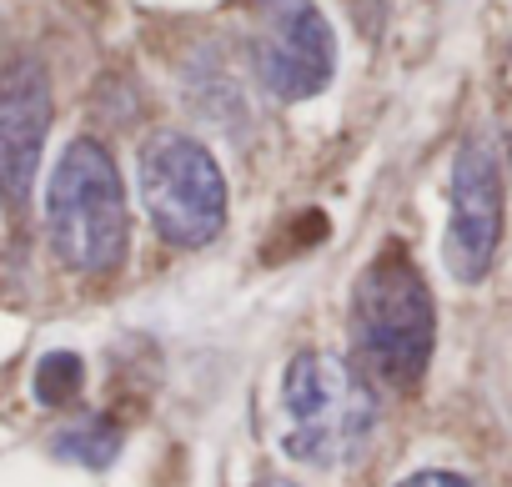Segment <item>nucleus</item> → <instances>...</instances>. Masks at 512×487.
<instances>
[{
	"instance_id": "nucleus-1",
	"label": "nucleus",
	"mask_w": 512,
	"mask_h": 487,
	"mask_svg": "<svg viewBox=\"0 0 512 487\" xmlns=\"http://www.w3.org/2000/svg\"><path fill=\"white\" fill-rule=\"evenodd\" d=\"M437 342V307L417 262L387 247L352 292V352L367 382L412 392L427 377Z\"/></svg>"
},
{
	"instance_id": "nucleus-2",
	"label": "nucleus",
	"mask_w": 512,
	"mask_h": 487,
	"mask_svg": "<svg viewBox=\"0 0 512 487\" xmlns=\"http://www.w3.org/2000/svg\"><path fill=\"white\" fill-rule=\"evenodd\" d=\"M377 427L372 382L332 352H297L282 372V447L307 467L352 462Z\"/></svg>"
},
{
	"instance_id": "nucleus-3",
	"label": "nucleus",
	"mask_w": 512,
	"mask_h": 487,
	"mask_svg": "<svg viewBox=\"0 0 512 487\" xmlns=\"http://www.w3.org/2000/svg\"><path fill=\"white\" fill-rule=\"evenodd\" d=\"M51 247L76 272H111L126 252V191L101 141H71L46 186Z\"/></svg>"
},
{
	"instance_id": "nucleus-4",
	"label": "nucleus",
	"mask_w": 512,
	"mask_h": 487,
	"mask_svg": "<svg viewBox=\"0 0 512 487\" xmlns=\"http://www.w3.org/2000/svg\"><path fill=\"white\" fill-rule=\"evenodd\" d=\"M141 196L156 231L176 247H206L226 226L221 166L201 141L181 131H156L141 146Z\"/></svg>"
},
{
	"instance_id": "nucleus-5",
	"label": "nucleus",
	"mask_w": 512,
	"mask_h": 487,
	"mask_svg": "<svg viewBox=\"0 0 512 487\" xmlns=\"http://www.w3.org/2000/svg\"><path fill=\"white\" fill-rule=\"evenodd\" d=\"M502 191L507 146L492 126L472 131L452 161V211H447V267L457 282H482L502 241Z\"/></svg>"
},
{
	"instance_id": "nucleus-6",
	"label": "nucleus",
	"mask_w": 512,
	"mask_h": 487,
	"mask_svg": "<svg viewBox=\"0 0 512 487\" xmlns=\"http://www.w3.org/2000/svg\"><path fill=\"white\" fill-rule=\"evenodd\" d=\"M251 61L262 86L282 101L322 96L337 71V36L317 0H256Z\"/></svg>"
},
{
	"instance_id": "nucleus-7",
	"label": "nucleus",
	"mask_w": 512,
	"mask_h": 487,
	"mask_svg": "<svg viewBox=\"0 0 512 487\" xmlns=\"http://www.w3.org/2000/svg\"><path fill=\"white\" fill-rule=\"evenodd\" d=\"M51 131V81L36 56H11L0 71V196L26 211Z\"/></svg>"
},
{
	"instance_id": "nucleus-8",
	"label": "nucleus",
	"mask_w": 512,
	"mask_h": 487,
	"mask_svg": "<svg viewBox=\"0 0 512 487\" xmlns=\"http://www.w3.org/2000/svg\"><path fill=\"white\" fill-rule=\"evenodd\" d=\"M56 452L71 457V462H86V467H106V462L121 452V437H116V427H106V422H81V427L61 432Z\"/></svg>"
},
{
	"instance_id": "nucleus-9",
	"label": "nucleus",
	"mask_w": 512,
	"mask_h": 487,
	"mask_svg": "<svg viewBox=\"0 0 512 487\" xmlns=\"http://www.w3.org/2000/svg\"><path fill=\"white\" fill-rule=\"evenodd\" d=\"M76 387H81V357H71V352H51V357L36 367V397H41V402L61 407V402L76 397Z\"/></svg>"
},
{
	"instance_id": "nucleus-10",
	"label": "nucleus",
	"mask_w": 512,
	"mask_h": 487,
	"mask_svg": "<svg viewBox=\"0 0 512 487\" xmlns=\"http://www.w3.org/2000/svg\"><path fill=\"white\" fill-rule=\"evenodd\" d=\"M397 487H472V482L457 477V472H437V467H432V472H412V477H402Z\"/></svg>"
},
{
	"instance_id": "nucleus-11",
	"label": "nucleus",
	"mask_w": 512,
	"mask_h": 487,
	"mask_svg": "<svg viewBox=\"0 0 512 487\" xmlns=\"http://www.w3.org/2000/svg\"><path fill=\"white\" fill-rule=\"evenodd\" d=\"M256 487H302V482H292V477H267V482H256Z\"/></svg>"
}]
</instances>
